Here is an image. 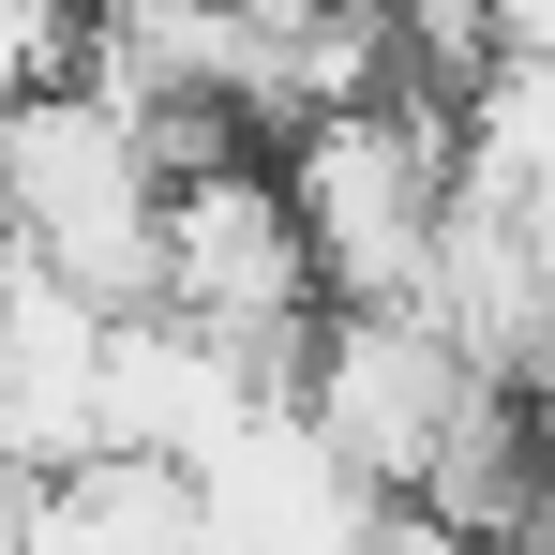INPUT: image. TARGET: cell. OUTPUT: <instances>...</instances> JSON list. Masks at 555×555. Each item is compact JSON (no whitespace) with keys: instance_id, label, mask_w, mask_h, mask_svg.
I'll use <instances>...</instances> for the list:
<instances>
[{"instance_id":"cell-1","label":"cell","mask_w":555,"mask_h":555,"mask_svg":"<svg viewBox=\"0 0 555 555\" xmlns=\"http://www.w3.org/2000/svg\"><path fill=\"white\" fill-rule=\"evenodd\" d=\"M271 195L285 225H300V256H315V300L331 315H390V300H421L436 271V210H451V105L421 91H375V105H331V120H300L271 151Z\"/></svg>"}]
</instances>
